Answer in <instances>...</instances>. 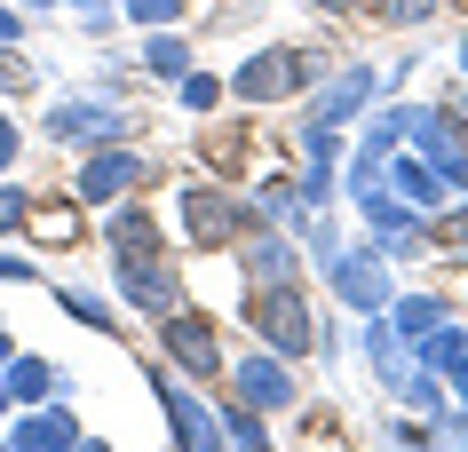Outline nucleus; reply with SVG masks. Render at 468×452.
Listing matches in <instances>:
<instances>
[{
	"label": "nucleus",
	"mask_w": 468,
	"mask_h": 452,
	"mask_svg": "<svg viewBox=\"0 0 468 452\" xmlns=\"http://www.w3.org/2000/svg\"><path fill=\"white\" fill-rule=\"evenodd\" d=\"M310 79H318V56L310 48H262L230 72V96L239 103H278V96H302Z\"/></svg>",
	"instance_id": "1"
},
{
	"label": "nucleus",
	"mask_w": 468,
	"mask_h": 452,
	"mask_svg": "<svg viewBox=\"0 0 468 452\" xmlns=\"http://www.w3.org/2000/svg\"><path fill=\"white\" fill-rule=\"evenodd\" d=\"M254 333H262L278 357L318 350V318H310V301H302L294 278H286V286H254Z\"/></svg>",
	"instance_id": "2"
},
{
	"label": "nucleus",
	"mask_w": 468,
	"mask_h": 452,
	"mask_svg": "<svg viewBox=\"0 0 468 452\" xmlns=\"http://www.w3.org/2000/svg\"><path fill=\"white\" fill-rule=\"evenodd\" d=\"M325 270H334V294L357 310V318H373V310H389V270H381V247H334L325 254Z\"/></svg>",
	"instance_id": "3"
},
{
	"label": "nucleus",
	"mask_w": 468,
	"mask_h": 452,
	"mask_svg": "<svg viewBox=\"0 0 468 452\" xmlns=\"http://www.w3.org/2000/svg\"><path fill=\"white\" fill-rule=\"evenodd\" d=\"M120 135H127V111L112 96L48 103V143H120Z\"/></svg>",
	"instance_id": "4"
},
{
	"label": "nucleus",
	"mask_w": 468,
	"mask_h": 452,
	"mask_svg": "<svg viewBox=\"0 0 468 452\" xmlns=\"http://www.w3.org/2000/svg\"><path fill=\"white\" fill-rule=\"evenodd\" d=\"M159 350H167L191 381H222V342H215L207 318H191V310H167V318H159Z\"/></svg>",
	"instance_id": "5"
},
{
	"label": "nucleus",
	"mask_w": 468,
	"mask_h": 452,
	"mask_svg": "<svg viewBox=\"0 0 468 452\" xmlns=\"http://www.w3.org/2000/svg\"><path fill=\"white\" fill-rule=\"evenodd\" d=\"M112 270H120V294L135 301V310H151V318H167V310H175V270H167V254H159V247L112 254Z\"/></svg>",
	"instance_id": "6"
},
{
	"label": "nucleus",
	"mask_w": 468,
	"mask_h": 452,
	"mask_svg": "<svg viewBox=\"0 0 468 452\" xmlns=\"http://www.w3.org/2000/svg\"><path fill=\"white\" fill-rule=\"evenodd\" d=\"M405 135H413V151L444 175V191H468V143L452 135L444 111H413V103H405Z\"/></svg>",
	"instance_id": "7"
},
{
	"label": "nucleus",
	"mask_w": 468,
	"mask_h": 452,
	"mask_svg": "<svg viewBox=\"0 0 468 452\" xmlns=\"http://www.w3.org/2000/svg\"><path fill=\"white\" fill-rule=\"evenodd\" d=\"M254 215L239 199H222V191H183V230H191V247H230Z\"/></svg>",
	"instance_id": "8"
},
{
	"label": "nucleus",
	"mask_w": 468,
	"mask_h": 452,
	"mask_svg": "<svg viewBox=\"0 0 468 452\" xmlns=\"http://www.w3.org/2000/svg\"><path fill=\"white\" fill-rule=\"evenodd\" d=\"M144 175H151V167H144V159H135V151L103 143L96 159L80 167V199H88V206H112V199H127V191H135V183H144Z\"/></svg>",
	"instance_id": "9"
},
{
	"label": "nucleus",
	"mask_w": 468,
	"mask_h": 452,
	"mask_svg": "<svg viewBox=\"0 0 468 452\" xmlns=\"http://www.w3.org/2000/svg\"><path fill=\"white\" fill-rule=\"evenodd\" d=\"M159 405H167L175 445H198V452H215V445H222V413H207V405H198L175 373H159Z\"/></svg>",
	"instance_id": "10"
},
{
	"label": "nucleus",
	"mask_w": 468,
	"mask_h": 452,
	"mask_svg": "<svg viewBox=\"0 0 468 452\" xmlns=\"http://www.w3.org/2000/svg\"><path fill=\"white\" fill-rule=\"evenodd\" d=\"M239 405H254V413H278V405H294V381H286V365L278 357H239Z\"/></svg>",
	"instance_id": "11"
},
{
	"label": "nucleus",
	"mask_w": 468,
	"mask_h": 452,
	"mask_svg": "<svg viewBox=\"0 0 468 452\" xmlns=\"http://www.w3.org/2000/svg\"><path fill=\"white\" fill-rule=\"evenodd\" d=\"M0 381H8V405L64 397V365H56V357H8V365H0Z\"/></svg>",
	"instance_id": "12"
},
{
	"label": "nucleus",
	"mask_w": 468,
	"mask_h": 452,
	"mask_svg": "<svg viewBox=\"0 0 468 452\" xmlns=\"http://www.w3.org/2000/svg\"><path fill=\"white\" fill-rule=\"evenodd\" d=\"M381 183H397L405 206H420V215H437V206H444V175L420 159V151H413V159H381Z\"/></svg>",
	"instance_id": "13"
},
{
	"label": "nucleus",
	"mask_w": 468,
	"mask_h": 452,
	"mask_svg": "<svg viewBox=\"0 0 468 452\" xmlns=\"http://www.w3.org/2000/svg\"><path fill=\"white\" fill-rule=\"evenodd\" d=\"M8 445H25V452H64V445H88V436H80V421L64 413V405H48V413H25V421L8 428Z\"/></svg>",
	"instance_id": "14"
},
{
	"label": "nucleus",
	"mask_w": 468,
	"mask_h": 452,
	"mask_svg": "<svg viewBox=\"0 0 468 452\" xmlns=\"http://www.w3.org/2000/svg\"><path fill=\"white\" fill-rule=\"evenodd\" d=\"M373 88H381V79H373L366 64H349V72L334 79V88H325L318 103H310V120H318V127H342L349 111H366V103H373Z\"/></svg>",
	"instance_id": "15"
},
{
	"label": "nucleus",
	"mask_w": 468,
	"mask_h": 452,
	"mask_svg": "<svg viewBox=\"0 0 468 452\" xmlns=\"http://www.w3.org/2000/svg\"><path fill=\"white\" fill-rule=\"evenodd\" d=\"M25 230L40 247H80V191L72 199H32L25 206Z\"/></svg>",
	"instance_id": "16"
},
{
	"label": "nucleus",
	"mask_w": 468,
	"mask_h": 452,
	"mask_svg": "<svg viewBox=\"0 0 468 452\" xmlns=\"http://www.w3.org/2000/svg\"><path fill=\"white\" fill-rule=\"evenodd\" d=\"M437 318H452L437 294H405V301H389V333H397V342H420Z\"/></svg>",
	"instance_id": "17"
},
{
	"label": "nucleus",
	"mask_w": 468,
	"mask_h": 452,
	"mask_svg": "<svg viewBox=\"0 0 468 452\" xmlns=\"http://www.w3.org/2000/svg\"><path fill=\"white\" fill-rule=\"evenodd\" d=\"M247 270H254V286H286V278H294V247H286V238H254Z\"/></svg>",
	"instance_id": "18"
},
{
	"label": "nucleus",
	"mask_w": 468,
	"mask_h": 452,
	"mask_svg": "<svg viewBox=\"0 0 468 452\" xmlns=\"http://www.w3.org/2000/svg\"><path fill=\"white\" fill-rule=\"evenodd\" d=\"M127 247H159V223L144 206H112V254H127Z\"/></svg>",
	"instance_id": "19"
},
{
	"label": "nucleus",
	"mask_w": 468,
	"mask_h": 452,
	"mask_svg": "<svg viewBox=\"0 0 468 452\" xmlns=\"http://www.w3.org/2000/svg\"><path fill=\"white\" fill-rule=\"evenodd\" d=\"M222 445H247V452H262L271 445V436H262V413H254V405H222Z\"/></svg>",
	"instance_id": "20"
},
{
	"label": "nucleus",
	"mask_w": 468,
	"mask_h": 452,
	"mask_svg": "<svg viewBox=\"0 0 468 452\" xmlns=\"http://www.w3.org/2000/svg\"><path fill=\"white\" fill-rule=\"evenodd\" d=\"M56 301L72 310L80 326H96V333H120V318H112V301H103V294H88V286H64V294H56Z\"/></svg>",
	"instance_id": "21"
},
{
	"label": "nucleus",
	"mask_w": 468,
	"mask_h": 452,
	"mask_svg": "<svg viewBox=\"0 0 468 452\" xmlns=\"http://www.w3.org/2000/svg\"><path fill=\"white\" fill-rule=\"evenodd\" d=\"M144 64H151V72H159V79H183V72H191V48H183V40H175V32H151V48H144Z\"/></svg>",
	"instance_id": "22"
},
{
	"label": "nucleus",
	"mask_w": 468,
	"mask_h": 452,
	"mask_svg": "<svg viewBox=\"0 0 468 452\" xmlns=\"http://www.w3.org/2000/svg\"><path fill=\"white\" fill-rule=\"evenodd\" d=\"M175 88H183V103H191V111H215V103H222V79H215V72H183Z\"/></svg>",
	"instance_id": "23"
},
{
	"label": "nucleus",
	"mask_w": 468,
	"mask_h": 452,
	"mask_svg": "<svg viewBox=\"0 0 468 452\" xmlns=\"http://www.w3.org/2000/svg\"><path fill=\"white\" fill-rule=\"evenodd\" d=\"M334 151H342V135H334V127H302V159H310V167H334Z\"/></svg>",
	"instance_id": "24"
},
{
	"label": "nucleus",
	"mask_w": 468,
	"mask_h": 452,
	"mask_svg": "<svg viewBox=\"0 0 468 452\" xmlns=\"http://www.w3.org/2000/svg\"><path fill=\"white\" fill-rule=\"evenodd\" d=\"M437 8H444V0H381V16H389V25H405V32H413V25H429Z\"/></svg>",
	"instance_id": "25"
},
{
	"label": "nucleus",
	"mask_w": 468,
	"mask_h": 452,
	"mask_svg": "<svg viewBox=\"0 0 468 452\" xmlns=\"http://www.w3.org/2000/svg\"><path fill=\"white\" fill-rule=\"evenodd\" d=\"M25 191H16V183H0V238H8V230H25Z\"/></svg>",
	"instance_id": "26"
},
{
	"label": "nucleus",
	"mask_w": 468,
	"mask_h": 452,
	"mask_svg": "<svg viewBox=\"0 0 468 452\" xmlns=\"http://www.w3.org/2000/svg\"><path fill=\"white\" fill-rule=\"evenodd\" d=\"M0 88H8V96H16V88H32V64L8 48V40H0Z\"/></svg>",
	"instance_id": "27"
},
{
	"label": "nucleus",
	"mask_w": 468,
	"mask_h": 452,
	"mask_svg": "<svg viewBox=\"0 0 468 452\" xmlns=\"http://www.w3.org/2000/svg\"><path fill=\"white\" fill-rule=\"evenodd\" d=\"M127 8H135L144 25H167V16H183V0H127Z\"/></svg>",
	"instance_id": "28"
},
{
	"label": "nucleus",
	"mask_w": 468,
	"mask_h": 452,
	"mask_svg": "<svg viewBox=\"0 0 468 452\" xmlns=\"http://www.w3.org/2000/svg\"><path fill=\"white\" fill-rule=\"evenodd\" d=\"M16 151H25V135H16V120H8V111H0V175H8V167H16Z\"/></svg>",
	"instance_id": "29"
},
{
	"label": "nucleus",
	"mask_w": 468,
	"mask_h": 452,
	"mask_svg": "<svg viewBox=\"0 0 468 452\" xmlns=\"http://www.w3.org/2000/svg\"><path fill=\"white\" fill-rule=\"evenodd\" d=\"M0 278H16V286H32V278H40V262H25V254H0Z\"/></svg>",
	"instance_id": "30"
},
{
	"label": "nucleus",
	"mask_w": 468,
	"mask_h": 452,
	"mask_svg": "<svg viewBox=\"0 0 468 452\" xmlns=\"http://www.w3.org/2000/svg\"><path fill=\"white\" fill-rule=\"evenodd\" d=\"M444 373H452V381H461V397H468V333H461V350H452V357H444Z\"/></svg>",
	"instance_id": "31"
},
{
	"label": "nucleus",
	"mask_w": 468,
	"mask_h": 452,
	"mask_svg": "<svg viewBox=\"0 0 468 452\" xmlns=\"http://www.w3.org/2000/svg\"><path fill=\"white\" fill-rule=\"evenodd\" d=\"M16 32H25V25H16V16H8V8H0V40H8V48H16Z\"/></svg>",
	"instance_id": "32"
},
{
	"label": "nucleus",
	"mask_w": 468,
	"mask_h": 452,
	"mask_svg": "<svg viewBox=\"0 0 468 452\" xmlns=\"http://www.w3.org/2000/svg\"><path fill=\"white\" fill-rule=\"evenodd\" d=\"M8 357H16V342H8V326H0V365H8Z\"/></svg>",
	"instance_id": "33"
},
{
	"label": "nucleus",
	"mask_w": 468,
	"mask_h": 452,
	"mask_svg": "<svg viewBox=\"0 0 468 452\" xmlns=\"http://www.w3.org/2000/svg\"><path fill=\"white\" fill-rule=\"evenodd\" d=\"M318 8H334V16H342V8H357V0H318Z\"/></svg>",
	"instance_id": "34"
},
{
	"label": "nucleus",
	"mask_w": 468,
	"mask_h": 452,
	"mask_svg": "<svg viewBox=\"0 0 468 452\" xmlns=\"http://www.w3.org/2000/svg\"><path fill=\"white\" fill-rule=\"evenodd\" d=\"M0 421H8V381H0Z\"/></svg>",
	"instance_id": "35"
},
{
	"label": "nucleus",
	"mask_w": 468,
	"mask_h": 452,
	"mask_svg": "<svg viewBox=\"0 0 468 452\" xmlns=\"http://www.w3.org/2000/svg\"><path fill=\"white\" fill-rule=\"evenodd\" d=\"M80 8H96V16H103V8H112V0H80Z\"/></svg>",
	"instance_id": "36"
},
{
	"label": "nucleus",
	"mask_w": 468,
	"mask_h": 452,
	"mask_svg": "<svg viewBox=\"0 0 468 452\" xmlns=\"http://www.w3.org/2000/svg\"><path fill=\"white\" fill-rule=\"evenodd\" d=\"M25 8H56V0H25Z\"/></svg>",
	"instance_id": "37"
},
{
	"label": "nucleus",
	"mask_w": 468,
	"mask_h": 452,
	"mask_svg": "<svg viewBox=\"0 0 468 452\" xmlns=\"http://www.w3.org/2000/svg\"><path fill=\"white\" fill-rule=\"evenodd\" d=\"M461 72H468V40H461Z\"/></svg>",
	"instance_id": "38"
}]
</instances>
